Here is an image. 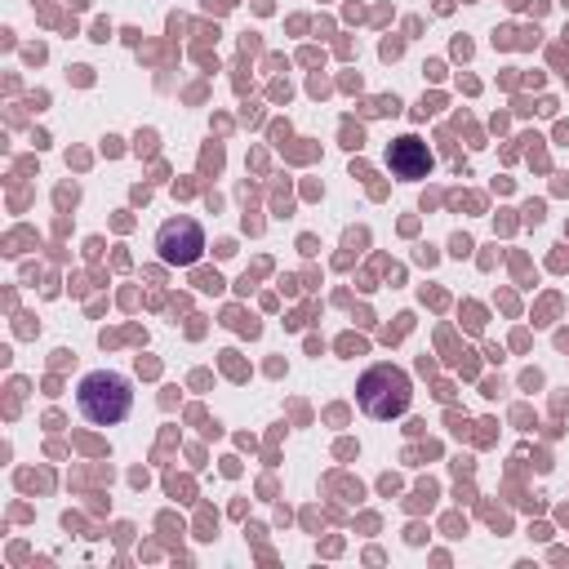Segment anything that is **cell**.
<instances>
[{
  "mask_svg": "<svg viewBox=\"0 0 569 569\" xmlns=\"http://www.w3.org/2000/svg\"><path fill=\"white\" fill-rule=\"evenodd\" d=\"M76 409H80L93 427H116V422H124L129 409H133V387H129V378L116 373V369H93V373H84L80 387H76Z\"/></svg>",
  "mask_w": 569,
  "mask_h": 569,
  "instance_id": "obj_1",
  "label": "cell"
},
{
  "mask_svg": "<svg viewBox=\"0 0 569 569\" xmlns=\"http://www.w3.org/2000/svg\"><path fill=\"white\" fill-rule=\"evenodd\" d=\"M356 400H360V409H365L369 418H378V422L400 418V413L409 409V400H413L409 373L396 369V365H373V369H365V378H360V387H356Z\"/></svg>",
  "mask_w": 569,
  "mask_h": 569,
  "instance_id": "obj_2",
  "label": "cell"
},
{
  "mask_svg": "<svg viewBox=\"0 0 569 569\" xmlns=\"http://www.w3.org/2000/svg\"><path fill=\"white\" fill-rule=\"evenodd\" d=\"M156 249L164 262H196L200 249H204V231L196 218H169L160 231H156Z\"/></svg>",
  "mask_w": 569,
  "mask_h": 569,
  "instance_id": "obj_3",
  "label": "cell"
},
{
  "mask_svg": "<svg viewBox=\"0 0 569 569\" xmlns=\"http://www.w3.org/2000/svg\"><path fill=\"white\" fill-rule=\"evenodd\" d=\"M387 164H391L396 178L413 182V178H427V169H431V151H427L422 138L405 133V138H396V142L387 147Z\"/></svg>",
  "mask_w": 569,
  "mask_h": 569,
  "instance_id": "obj_4",
  "label": "cell"
}]
</instances>
